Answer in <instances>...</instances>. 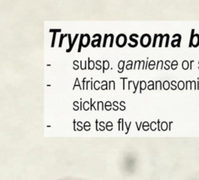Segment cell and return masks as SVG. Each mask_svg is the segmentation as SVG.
Masks as SVG:
<instances>
[{
	"label": "cell",
	"instance_id": "obj_4",
	"mask_svg": "<svg viewBox=\"0 0 199 180\" xmlns=\"http://www.w3.org/2000/svg\"><path fill=\"white\" fill-rule=\"evenodd\" d=\"M101 37L97 40H94L92 42V46L93 47H100V44H101Z\"/></svg>",
	"mask_w": 199,
	"mask_h": 180
},
{
	"label": "cell",
	"instance_id": "obj_1",
	"mask_svg": "<svg viewBox=\"0 0 199 180\" xmlns=\"http://www.w3.org/2000/svg\"><path fill=\"white\" fill-rule=\"evenodd\" d=\"M116 42H117V45L118 47H123L124 45H125V44L127 43V37L124 35H120L117 36V40H116Z\"/></svg>",
	"mask_w": 199,
	"mask_h": 180
},
{
	"label": "cell",
	"instance_id": "obj_2",
	"mask_svg": "<svg viewBox=\"0 0 199 180\" xmlns=\"http://www.w3.org/2000/svg\"><path fill=\"white\" fill-rule=\"evenodd\" d=\"M151 43V37L149 35H144L141 37V44L142 47H148Z\"/></svg>",
	"mask_w": 199,
	"mask_h": 180
},
{
	"label": "cell",
	"instance_id": "obj_3",
	"mask_svg": "<svg viewBox=\"0 0 199 180\" xmlns=\"http://www.w3.org/2000/svg\"><path fill=\"white\" fill-rule=\"evenodd\" d=\"M89 44V36L88 35H81V39H80V44L79 48V52H80V48H81V44H82L83 47H87L88 44Z\"/></svg>",
	"mask_w": 199,
	"mask_h": 180
}]
</instances>
